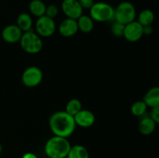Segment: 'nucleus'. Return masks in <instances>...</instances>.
Returning <instances> with one entry per match:
<instances>
[{
    "label": "nucleus",
    "mask_w": 159,
    "mask_h": 158,
    "mask_svg": "<svg viewBox=\"0 0 159 158\" xmlns=\"http://www.w3.org/2000/svg\"><path fill=\"white\" fill-rule=\"evenodd\" d=\"M49 125L54 136L67 138L74 133L76 124L74 116L66 112H57L50 118Z\"/></svg>",
    "instance_id": "1"
},
{
    "label": "nucleus",
    "mask_w": 159,
    "mask_h": 158,
    "mask_svg": "<svg viewBox=\"0 0 159 158\" xmlns=\"http://www.w3.org/2000/svg\"><path fill=\"white\" fill-rule=\"evenodd\" d=\"M71 147L67 138L54 136L47 141L44 151L49 158H65L68 156Z\"/></svg>",
    "instance_id": "2"
},
{
    "label": "nucleus",
    "mask_w": 159,
    "mask_h": 158,
    "mask_svg": "<svg viewBox=\"0 0 159 158\" xmlns=\"http://www.w3.org/2000/svg\"><path fill=\"white\" fill-rule=\"evenodd\" d=\"M90 17L98 22H107L114 18L115 9L113 6L104 2L93 4L90 8Z\"/></svg>",
    "instance_id": "3"
},
{
    "label": "nucleus",
    "mask_w": 159,
    "mask_h": 158,
    "mask_svg": "<svg viewBox=\"0 0 159 158\" xmlns=\"http://www.w3.org/2000/svg\"><path fill=\"white\" fill-rule=\"evenodd\" d=\"M20 41L22 49L29 54H37L43 48V42L40 37L33 31L25 32Z\"/></svg>",
    "instance_id": "4"
},
{
    "label": "nucleus",
    "mask_w": 159,
    "mask_h": 158,
    "mask_svg": "<svg viewBox=\"0 0 159 158\" xmlns=\"http://www.w3.org/2000/svg\"><path fill=\"white\" fill-rule=\"evenodd\" d=\"M135 17H136V9L130 2H122L115 9V20L116 22L123 25H127L134 21Z\"/></svg>",
    "instance_id": "5"
},
{
    "label": "nucleus",
    "mask_w": 159,
    "mask_h": 158,
    "mask_svg": "<svg viewBox=\"0 0 159 158\" xmlns=\"http://www.w3.org/2000/svg\"><path fill=\"white\" fill-rule=\"evenodd\" d=\"M43 72L39 68L35 66L29 67L22 74V81L29 88L36 87L42 81Z\"/></svg>",
    "instance_id": "6"
},
{
    "label": "nucleus",
    "mask_w": 159,
    "mask_h": 158,
    "mask_svg": "<svg viewBox=\"0 0 159 158\" xmlns=\"http://www.w3.org/2000/svg\"><path fill=\"white\" fill-rule=\"evenodd\" d=\"M55 28L54 19L50 18L46 15L38 17L37 19L36 23V30L40 37H51L55 31Z\"/></svg>",
    "instance_id": "7"
},
{
    "label": "nucleus",
    "mask_w": 159,
    "mask_h": 158,
    "mask_svg": "<svg viewBox=\"0 0 159 158\" xmlns=\"http://www.w3.org/2000/svg\"><path fill=\"white\" fill-rule=\"evenodd\" d=\"M61 9L68 18L77 20L83 12V9L78 0H63Z\"/></svg>",
    "instance_id": "8"
},
{
    "label": "nucleus",
    "mask_w": 159,
    "mask_h": 158,
    "mask_svg": "<svg viewBox=\"0 0 159 158\" xmlns=\"http://www.w3.org/2000/svg\"><path fill=\"white\" fill-rule=\"evenodd\" d=\"M144 36L143 26L138 21H133L125 25L124 37L130 42H137Z\"/></svg>",
    "instance_id": "9"
},
{
    "label": "nucleus",
    "mask_w": 159,
    "mask_h": 158,
    "mask_svg": "<svg viewBox=\"0 0 159 158\" xmlns=\"http://www.w3.org/2000/svg\"><path fill=\"white\" fill-rule=\"evenodd\" d=\"M23 35V31L17 26V25H9L2 29V37L9 43H15L20 41Z\"/></svg>",
    "instance_id": "10"
},
{
    "label": "nucleus",
    "mask_w": 159,
    "mask_h": 158,
    "mask_svg": "<svg viewBox=\"0 0 159 158\" xmlns=\"http://www.w3.org/2000/svg\"><path fill=\"white\" fill-rule=\"evenodd\" d=\"M76 125L81 127H90L95 122V116L91 111L82 109L74 116Z\"/></svg>",
    "instance_id": "11"
},
{
    "label": "nucleus",
    "mask_w": 159,
    "mask_h": 158,
    "mask_svg": "<svg viewBox=\"0 0 159 158\" xmlns=\"http://www.w3.org/2000/svg\"><path fill=\"white\" fill-rule=\"evenodd\" d=\"M79 30L77 20L67 18L61 23L59 26V33L65 37H70L74 36Z\"/></svg>",
    "instance_id": "12"
},
{
    "label": "nucleus",
    "mask_w": 159,
    "mask_h": 158,
    "mask_svg": "<svg viewBox=\"0 0 159 158\" xmlns=\"http://www.w3.org/2000/svg\"><path fill=\"white\" fill-rule=\"evenodd\" d=\"M155 121L151 118V116H143L138 125L139 132L144 136H149L152 134L156 128Z\"/></svg>",
    "instance_id": "13"
},
{
    "label": "nucleus",
    "mask_w": 159,
    "mask_h": 158,
    "mask_svg": "<svg viewBox=\"0 0 159 158\" xmlns=\"http://www.w3.org/2000/svg\"><path fill=\"white\" fill-rule=\"evenodd\" d=\"M143 101L148 107L153 108L159 105V86L152 87L144 94Z\"/></svg>",
    "instance_id": "14"
},
{
    "label": "nucleus",
    "mask_w": 159,
    "mask_h": 158,
    "mask_svg": "<svg viewBox=\"0 0 159 158\" xmlns=\"http://www.w3.org/2000/svg\"><path fill=\"white\" fill-rule=\"evenodd\" d=\"M46 5L42 0H32L29 4V10L34 15L40 17L45 15Z\"/></svg>",
    "instance_id": "15"
},
{
    "label": "nucleus",
    "mask_w": 159,
    "mask_h": 158,
    "mask_svg": "<svg viewBox=\"0 0 159 158\" xmlns=\"http://www.w3.org/2000/svg\"><path fill=\"white\" fill-rule=\"evenodd\" d=\"M17 26L23 32H27L30 30L33 25V20L30 15L26 12L20 14L17 17Z\"/></svg>",
    "instance_id": "16"
},
{
    "label": "nucleus",
    "mask_w": 159,
    "mask_h": 158,
    "mask_svg": "<svg viewBox=\"0 0 159 158\" xmlns=\"http://www.w3.org/2000/svg\"><path fill=\"white\" fill-rule=\"evenodd\" d=\"M78 27L83 33H90L94 27L93 20L88 15H82L77 20Z\"/></svg>",
    "instance_id": "17"
},
{
    "label": "nucleus",
    "mask_w": 159,
    "mask_h": 158,
    "mask_svg": "<svg viewBox=\"0 0 159 158\" xmlns=\"http://www.w3.org/2000/svg\"><path fill=\"white\" fill-rule=\"evenodd\" d=\"M68 158H89V154L85 147L82 145H75L71 147Z\"/></svg>",
    "instance_id": "18"
},
{
    "label": "nucleus",
    "mask_w": 159,
    "mask_h": 158,
    "mask_svg": "<svg viewBox=\"0 0 159 158\" xmlns=\"http://www.w3.org/2000/svg\"><path fill=\"white\" fill-rule=\"evenodd\" d=\"M155 20V14L151 9H144L138 15V22L143 26H152Z\"/></svg>",
    "instance_id": "19"
},
{
    "label": "nucleus",
    "mask_w": 159,
    "mask_h": 158,
    "mask_svg": "<svg viewBox=\"0 0 159 158\" xmlns=\"http://www.w3.org/2000/svg\"><path fill=\"white\" fill-rule=\"evenodd\" d=\"M80 110H82V103L77 99H72L67 103L65 112L71 116H75Z\"/></svg>",
    "instance_id": "20"
},
{
    "label": "nucleus",
    "mask_w": 159,
    "mask_h": 158,
    "mask_svg": "<svg viewBox=\"0 0 159 158\" xmlns=\"http://www.w3.org/2000/svg\"><path fill=\"white\" fill-rule=\"evenodd\" d=\"M148 106L144 101H137L132 105L131 112L135 116H143L146 113Z\"/></svg>",
    "instance_id": "21"
},
{
    "label": "nucleus",
    "mask_w": 159,
    "mask_h": 158,
    "mask_svg": "<svg viewBox=\"0 0 159 158\" xmlns=\"http://www.w3.org/2000/svg\"><path fill=\"white\" fill-rule=\"evenodd\" d=\"M124 27H125V25H123L118 22H116L112 25L111 31L113 35L116 36V37H122V36H124Z\"/></svg>",
    "instance_id": "22"
},
{
    "label": "nucleus",
    "mask_w": 159,
    "mask_h": 158,
    "mask_svg": "<svg viewBox=\"0 0 159 158\" xmlns=\"http://www.w3.org/2000/svg\"><path fill=\"white\" fill-rule=\"evenodd\" d=\"M59 12L58 7L56 5L51 4L47 6L46 8V12H45V15L47 16L50 17L51 19H54L57 15Z\"/></svg>",
    "instance_id": "23"
},
{
    "label": "nucleus",
    "mask_w": 159,
    "mask_h": 158,
    "mask_svg": "<svg viewBox=\"0 0 159 158\" xmlns=\"http://www.w3.org/2000/svg\"><path fill=\"white\" fill-rule=\"evenodd\" d=\"M150 116L156 124L159 125V105L155 108H152L150 112Z\"/></svg>",
    "instance_id": "24"
},
{
    "label": "nucleus",
    "mask_w": 159,
    "mask_h": 158,
    "mask_svg": "<svg viewBox=\"0 0 159 158\" xmlns=\"http://www.w3.org/2000/svg\"><path fill=\"white\" fill-rule=\"evenodd\" d=\"M82 9H90V8L94 4V0H78Z\"/></svg>",
    "instance_id": "25"
},
{
    "label": "nucleus",
    "mask_w": 159,
    "mask_h": 158,
    "mask_svg": "<svg viewBox=\"0 0 159 158\" xmlns=\"http://www.w3.org/2000/svg\"><path fill=\"white\" fill-rule=\"evenodd\" d=\"M143 31H144V35H151L153 33V28L152 26H143Z\"/></svg>",
    "instance_id": "26"
},
{
    "label": "nucleus",
    "mask_w": 159,
    "mask_h": 158,
    "mask_svg": "<svg viewBox=\"0 0 159 158\" xmlns=\"http://www.w3.org/2000/svg\"><path fill=\"white\" fill-rule=\"evenodd\" d=\"M22 158H38V157H37V155L34 154V153H26L23 155Z\"/></svg>",
    "instance_id": "27"
},
{
    "label": "nucleus",
    "mask_w": 159,
    "mask_h": 158,
    "mask_svg": "<svg viewBox=\"0 0 159 158\" xmlns=\"http://www.w3.org/2000/svg\"><path fill=\"white\" fill-rule=\"evenodd\" d=\"M2 147L1 143H0V154H1V153H2Z\"/></svg>",
    "instance_id": "28"
}]
</instances>
